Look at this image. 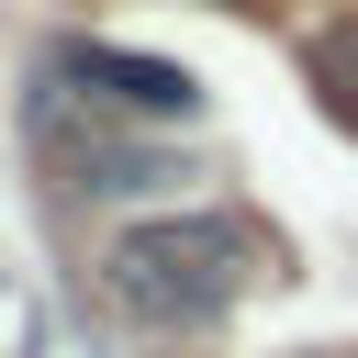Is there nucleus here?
<instances>
[{"label":"nucleus","instance_id":"nucleus-2","mask_svg":"<svg viewBox=\"0 0 358 358\" xmlns=\"http://www.w3.org/2000/svg\"><path fill=\"white\" fill-rule=\"evenodd\" d=\"M56 101H90V112H134V123H190L201 112V78L168 67V56H134V45H101V34H67L56 67H45Z\"/></svg>","mask_w":358,"mask_h":358},{"label":"nucleus","instance_id":"nucleus-1","mask_svg":"<svg viewBox=\"0 0 358 358\" xmlns=\"http://www.w3.org/2000/svg\"><path fill=\"white\" fill-rule=\"evenodd\" d=\"M268 268H280V235L257 213H235V201H179V213H145V224H123L101 246V291L157 336L224 324Z\"/></svg>","mask_w":358,"mask_h":358},{"label":"nucleus","instance_id":"nucleus-4","mask_svg":"<svg viewBox=\"0 0 358 358\" xmlns=\"http://www.w3.org/2000/svg\"><path fill=\"white\" fill-rule=\"evenodd\" d=\"M302 358H347V347H302Z\"/></svg>","mask_w":358,"mask_h":358},{"label":"nucleus","instance_id":"nucleus-3","mask_svg":"<svg viewBox=\"0 0 358 358\" xmlns=\"http://www.w3.org/2000/svg\"><path fill=\"white\" fill-rule=\"evenodd\" d=\"M302 78H313V101H324L336 123H358V11L324 22V34L302 45Z\"/></svg>","mask_w":358,"mask_h":358}]
</instances>
